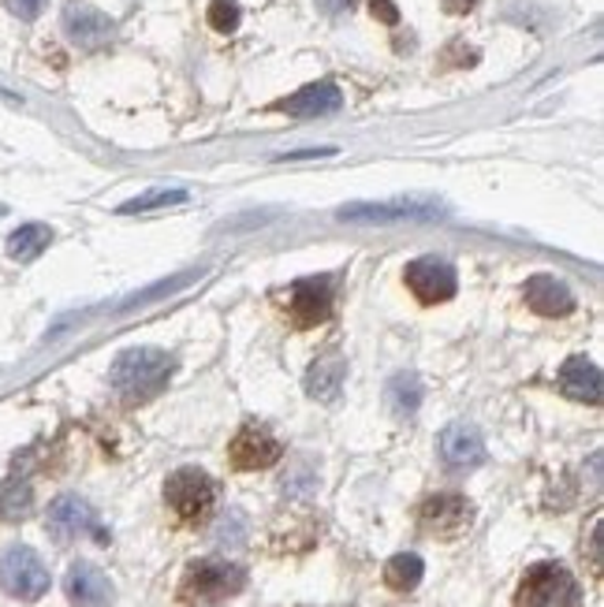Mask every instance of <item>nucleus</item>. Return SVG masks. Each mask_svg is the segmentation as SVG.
Returning a JSON list of instances; mask_svg holds the SVG:
<instances>
[{
  "label": "nucleus",
  "mask_w": 604,
  "mask_h": 607,
  "mask_svg": "<svg viewBox=\"0 0 604 607\" xmlns=\"http://www.w3.org/2000/svg\"><path fill=\"white\" fill-rule=\"evenodd\" d=\"M373 16H381L385 19V23H396V19H399V12H396V4H392V0H373Z\"/></svg>",
  "instance_id": "nucleus-25"
},
{
  "label": "nucleus",
  "mask_w": 604,
  "mask_h": 607,
  "mask_svg": "<svg viewBox=\"0 0 604 607\" xmlns=\"http://www.w3.org/2000/svg\"><path fill=\"white\" fill-rule=\"evenodd\" d=\"M444 216V205L437 202H422V198H396V202H370V205H344L340 220H437Z\"/></svg>",
  "instance_id": "nucleus-10"
},
{
  "label": "nucleus",
  "mask_w": 604,
  "mask_h": 607,
  "mask_svg": "<svg viewBox=\"0 0 604 607\" xmlns=\"http://www.w3.org/2000/svg\"><path fill=\"white\" fill-rule=\"evenodd\" d=\"M519 607H582V589L560 563H538L519 585Z\"/></svg>",
  "instance_id": "nucleus-3"
},
{
  "label": "nucleus",
  "mask_w": 604,
  "mask_h": 607,
  "mask_svg": "<svg viewBox=\"0 0 604 607\" xmlns=\"http://www.w3.org/2000/svg\"><path fill=\"white\" fill-rule=\"evenodd\" d=\"M209 23L213 30H221V34H232V30L239 27V4H235V0H213Z\"/></svg>",
  "instance_id": "nucleus-23"
},
{
  "label": "nucleus",
  "mask_w": 604,
  "mask_h": 607,
  "mask_svg": "<svg viewBox=\"0 0 604 607\" xmlns=\"http://www.w3.org/2000/svg\"><path fill=\"white\" fill-rule=\"evenodd\" d=\"M440 459L452 470H474L485 462V440H481V432L474 425L455 421V425L440 432Z\"/></svg>",
  "instance_id": "nucleus-12"
},
{
  "label": "nucleus",
  "mask_w": 604,
  "mask_h": 607,
  "mask_svg": "<svg viewBox=\"0 0 604 607\" xmlns=\"http://www.w3.org/2000/svg\"><path fill=\"white\" fill-rule=\"evenodd\" d=\"M422 574H426V567H422V559H418L414 552H399V555H392V559H388L385 582L392 585L396 593H411L414 585L422 582Z\"/></svg>",
  "instance_id": "nucleus-20"
},
{
  "label": "nucleus",
  "mask_w": 604,
  "mask_h": 607,
  "mask_svg": "<svg viewBox=\"0 0 604 607\" xmlns=\"http://www.w3.org/2000/svg\"><path fill=\"white\" fill-rule=\"evenodd\" d=\"M0 585L8 596L16 600H38L49 589V570L42 563V555L30 548H12L0 559Z\"/></svg>",
  "instance_id": "nucleus-5"
},
{
  "label": "nucleus",
  "mask_w": 604,
  "mask_h": 607,
  "mask_svg": "<svg viewBox=\"0 0 604 607\" xmlns=\"http://www.w3.org/2000/svg\"><path fill=\"white\" fill-rule=\"evenodd\" d=\"M172 369V354L157 351V347H131L112 362L109 377H112V388H116L120 399H127V403H146L161 392V388L168 384Z\"/></svg>",
  "instance_id": "nucleus-1"
},
{
  "label": "nucleus",
  "mask_w": 604,
  "mask_h": 607,
  "mask_svg": "<svg viewBox=\"0 0 604 607\" xmlns=\"http://www.w3.org/2000/svg\"><path fill=\"white\" fill-rule=\"evenodd\" d=\"M0 213H4V209H0Z\"/></svg>",
  "instance_id": "nucleus-26"
},
{
  "label": "nucleus",
  "mask_w": 604,
  "mask_h": 607,
  "mask_svg": "<svg viewBox=\"0 0 604 607\" xmlns=\"http://www.w3.org/2000/svg\"><path fill=\"white\" fill-rule=\"evenodd\" d=\"M332 310V276H306L288 287V317L299 328L321 325Z\"/></svg>",
  "instance_id": "nucleus-9"
},
{
  "label": "nucleus",
  "mask_w": 604,
  "mask_h": 607,
  "mask_svg": "<svg viewBox=\"0 0 604 607\" xmlns=\"http://www.w3.org/2000/svg\"><path fill=\"white\" fill-rule=\"evenodd\" d=\"M526 306L538 317H563L575 310V295L556 276H534V280H526Z\"/></svg>",
  "instance_id": "nucleus-16"
},
{
  "label": "nucleus",
  "mask_w": 604,
  "mask_h": 607,
  "mask_svg": "<svg viewBox=\"0 0 604 607\" xmlns=\"http://www.w3.org/2000/svg\"><path fill=\"white\" fill-rule=\"evenodd\" d=\"M243 585H247V570L243 567L224 559H202L187 570L180 596L187 607H217L221 600L239 593Z\"/></svg>",
  "instance_id": "nucleus-2"
},
{
  "label": "nucleus",
  "mask_w": 604,
  "mask_h": 607,
  "mask_svg": "<svg viewBox=\"0 0 604 607\" xmlns=\"http://www.w3.org/2000/svg\"><path fill=\"white\" fill-rule=\"evenodd\" d=\"M187 202V191H150L142 198L120 205V213H150V209H165V205H183Z\"/></svg>",
  "instance_id": "nucleus-22"
},
{
  "label": "nucleus",
  "mask_w": 604,
  "mask_h": 607,
  "mask_svg": "<svg viewBox=\"0 0 604 607\" xmlns=\"http://www.w3.org/2000/svg\"><path fill=\"white\" fill-rule=\"evenodd\" d=\"M64 589L71 596V604H79V607H109L112 604V585L94 563H75L64 578Z\"/></svg>",
  "instance_id": "nucleus-15"
},
{
  "label": "nucleus",
  "mask_w": 604,
  "mask_h": 607,
  "mask_svg": "<svg viewBox=\"0 0 604 607\" xmlns=\"http://www.w3.org/2000/svg\"><path fill=\"white\" fill-rule=\"evenodd\" d=\"M344 377H347L344 358L329 354L310 369V377H306V392H310L314 399H321V403H332V399L340 395V388H344Z\"/></svg>",
  "instance_id": "nucleus-18"
},
{
  "label": "nucleus",
  "mask_w": 604,
  "mask_h": 607,
  "mask_svg": "<svg viewBox=\"0 0 604 607\" xmlns=\"http://www.w3.org/2000/svg\"><path fill=\"white\" fill-rule=\"evenodd\" d=\"M403 280H407V287L414 291L418 302H426V306L448 302V298L455 295V287H459L455 265L448 261V257H437V254L418 257V261L407 265Z\"/></svg>",
  "instance_id": "nucleus-6"
},
{
  "label": "nucleus",
  "mask_w": 604,
  "mask_h": 607,
  "mask_svg": "<svg viewBox=\"0 0 604 607\" xmlns=\"http://www.w3.org/2000/svg\"><path fill=\"white\" fill-rule=\"evenodd\" d=\"M49 533H53L57 541H75V537H94L101 544L109 541L94 507L79 496H60L53 507H49Z\"/></svg>",
  "instance_id": "nucleus-8"
},
{
  "label": "nucleus",
  "mask_w": 604,
  "mask_h": 607,
  "mask_svg": "<svg viewBox=\"0 0 604 607\" xmlns=\"http://www.w3.org/2000/svg\"><path fill=\"white\" fill-rule=\"evenodd\" d=\"M560 392L579 403L597 407L601 403V369L590 358H567L560 369Z\"/></svg>",
  "instance_id": "nucleus-17"
},
{
  "label": "nucleus",
  "mask_w": 604,
  "mask_h": 607,
  "mask_svg": "<svg viewBox=\"0 0 604 607\" xmlns=\"http://www.w3.org/2000/svg\"><path fill=\"white\" fill-rule=\"evenodd\" d=\"M49 243H53V228H45V224H27V228H19L12 239H8V257H12V261H34Z\"/></svg>",
  "instance_id": "nucleus-19"
},
{
  "label": "nucleus",
  "mask_w": 604,
  "mask_h": 607,
  "mask_svg": "<svg viewBox=\"0 0 604 607\" xmlns=\"http://www.w3.org/2000/svg\"><path fill=\"white\" fill-rule=\"evenodd\" d=\"M340 105H344V97H340V86H336V82H310V86H303L299 94L280 101L276 109L288 112V116L310 120V116H332Z\"/></svg>",
  "instance_id": "nucleus-14"
},
{
  "label": "nucleus",
  "mask_w": 604,
  "mask_h": 607,
  "mask_svg": "<svg viewBox=\"0 0 604 607\" xmlns=\"http://www.w3.org/2000/svg\"><path fill=\"white\" fill-rule=\"evenodd\" d=\"M388 407L396 410L399 418H411L418 407H422V380L414 373H399L388 384Z\"/></svg>",
  "instance_id": "nucleus-21"
},
{
  "label": "nucleus",
  "mask_w": 604,
  "mask_h": 607,
  "mask_svg": "<svg viewBox=\"0 0 604 607\" xmlns=\"http://www.w3.org/2000/svg\"><path fill=\"white\" fill-rule=\"evenodd\" d=\"M8 8H12L19 19H38L45 8V0H8Z\"/></svg>",
  "instance_id": "nucleus-24"
},
{
  "label": "nucleus",
  "mask_w": 604,
  "mask_h": 607,
  "mask_svg": "<svg viewBox=\"0 0 604 607\" xmlns=\"http://www.w3.org/2000/svg\"><path fill=\"white\" fill-rule=\"evenodd\" d=\"M228 455H232L235 470H269L273 462L284 455V447H280V440H276L269 429L243 425L239 436L232 440Z\"/></svg>",
  "instance_id": "nucleus-11"
},
{
  "label": "nucleus",
  "mask_w": 604,
  "mask_h": 607,
  "mask_svg": "<svg viewBox=\"0 0 604 607\" xmlns=\"http://www.w3.org/2000/svg\"><path fill=\"white\" fill-rule=\"evenodd\" d=\"M470 518H474V511H470L467 496H459V492H440V496H429L422 503V511H418L422 529L433 533V537H440V541H455L459 533L470 529Z\"/></svg>",
  "instance_id": "nucleus-7"
},
{
  "label": "nucleus",
  "mask_w": 604,
  "mask_h": 607,
  "mask_svg": "<svg viewBox=\"0 0 604 607\" xmlns=\"http://www.w3.org/2000/svg\"><path fill=\"white\" fill-rule=\"evenodd\" d=\"M165 500L172 514H176L180 522H187V526H194V522H206L213 503H217V485H213L209 473L194 470V466H183L168 477L165 485Z\"/></svg>",
  "instance_id": "nucleus-4"
},
{
  "label": "nucleus",
  "mask_w": 604,
  "mask_h": 607,
  "mask_svg": "<svg viewBox=\"0 0 604 607\" xmlns=\"http://www.w3.org/2000/svg\"><path fill=\"white\" fill-rule=\"evenodd\" d=\"M64 30L79 49H101L116 34V23H112L105 12H98V8L71 4L64 12Z\"/></svg>",
  "instance_id": "nucleus-13"
}]
</instances>
